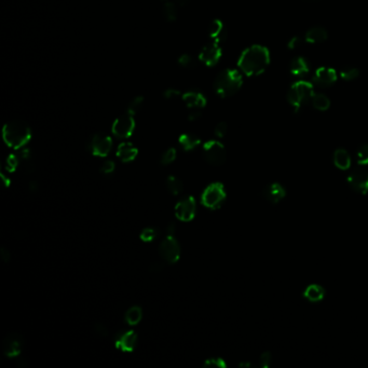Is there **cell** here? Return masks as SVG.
<instances>
[{"mask_svg": "<svg viewBox=\"0 0 368 368\" xmlns=\"http://www.w3.org/2000/svg\"><path fill=\"white\" fill-rule=\"evenodd\" d=\"M270 54L267 47L252 46L243 51L239 58V67L246 76H258L269 66Z\"/></svg>", "mask_w": 368, "mask_h": 368, "instance_id": "6da1fadb", "label": "cell"}, {"mask_svg": "<svg viewBox=\"0 0 368 368\" xmlns=\"http://www.w3.org/2000/svg\"><path fill=\"white\" fill-rule=\"evenodd\" d=\"M3 140L13 149H21L32 138V131L28 124L23 120H12L3 127Z\"/></svg>", "mask_w": 368, "mask_h": 368, "instance_id": "7a4b0ae2", "label": "cell"}, {"mask_svg": "<svg viewBox=\"0 0 368 368\" xmlns=\"http://www.w3.org/2000/svg\"><path fill=\"white\" fill-rule=\"evenodd\" d=\"M242 76L237 70L225 69L221 71L214 81V90L218 96L227 98L233 96L242 87Z\"/></svg>", "mask_w": 368, "mask_h": 368, "instance_id": "3957f363", "label": "cell"}, {"mask_svg": "<svg viewBox=\"0 0 368 368\" xmlns=\"http://www.w3.org/2000/svg\"><path fill=\"white\" fill-rule=\"evenodd\" d=\"M314 95L313 86L310 82L298 81L294 83L287 93L288 103L294 107L295 112H298L304 105L311 100Z\"/></svg>", "mask_w": 368, "mask_h": 368, "instance_id": "277c9868", "label": "cell"}, {"mask_svg": "<svg viewBox=\"0 0 368 368\" xmlns=\"http://www.w3.org/2000/svg\"><path fill=\"white\" fill-rule=\"evenodd\" d=\"M226 200V191L221 183H213L206 187L202 193L201 202L204 206L211 210H217L223 205Z\"/></svg>", "mask_w": 368, "mask_h": 368, "instance_id": "5b68a950", "label": "cell"}, {"mask_svg": "<svg viewBox=\"0 0 368 368\" xmlns=\"http://www.w3.org/2000/svg\"><path fill=\"white\" fill-rule=\"evenodd\" d=\"M203 158L205 161L213 166H221L226 162L227 152L226 148L218 140H210L203 146Z\"/></svg>", "mask_w": 368, "mask_h": 368, "instance_id": "8992f818", "label": "cell"}, {"mask_svg": "<svg viewBox=\"0 0 368 368\" xmlns=\"http://www.w3.org/2000/svg\"><path fill=\"white\" fill-rule=\"evenodd\" d=\"M159 255L165 263H177L181 257V246L173 235H169L161 242L159 246Z\"/></svg>", "mask_w": 368, "mask_h": 368, "instance_id": "52a82bcc", "label": "cell"}, {"mask_svg": "<svg viewBox=\"0 0 368 368\" xmlns=\"http://www.w3.org/2000/svg\"><path fill=\"white\" fill-rule=\"evenodd\" d=\"M87 147L94 156L106 157L112 148V140L108 135L104 133H96L91 136Z\"/></svg>", "mask_w": 368, "mask_h": 368, "instance_id": "ba28073f", "label": "cell"}, {"mask_svg": "<svg viewBox=\"0 0 368 368\" xmlns=\"http://www.w3.org/2000/svg\"><path fill=\"white\" fill-rule=\"evenodd\" d=\"M135 128V122L133 115L130 112L121 115L116 119V121L112 124V133L118 138H128L133 134Z\"/></svg>", "mask_w": 368, "mask_h": 368, "instance_id": "9c48e42d", "label": "cell"}, {"mask_svg": "<svg viewBox=\"0 0 368 368\" xmlns=\"http://www.w3.org/2000/svg\"><path fill=\"white\" fill-rule=\"evenodd\" d=\"M347 182L355 192L362 195L368 193V171L364 169H355L349 174Z\"/></svg>", "mask_w": 368, "mask_h": 368, "instance_id": "30bf717a", "label": "cell"}, {"mask_svg": "<svg viewBox=\"0 0 368 368\" xmlns=\"http://www.w3.org/2000/svg\"><path fill=\"white\" fill-rule=\"evenodd\" d=\"M24 347V339L20 334L12 332L4 338L2 341V351L8 358L19 356Z\"/></svg>", "mask_w": 368, "mask_h": 368, "instance_id": "8fae6325", "label": "cell"}, {"mask_svg": "<svg viewBox=\"0 0 368 368\" xmlns=\"http://www.w3.org/2000/svg\"><path fill=\"white\" fill-rule=\"evenodd\" d=\"M195 200L192 197H187L178 202L175 206V215L182 222L192 221L195 215Z\"/></svg>", "mask_w": 368, "mask_h": 368, "instance_id": "7c38bea8", "label": "cell"}, {"mask_svg": "<svg viewBox=\"0 0 368 368\" xmlns=\"http://www.w3.org/2000/svg\"><path fill=\"white\" fill-rule=\"evenodd\" d=\"M222 57V49L217 43L206 45L201 50L199 58L206 66H214Z\"/></svg>", "mask_w": 368, "mask_h": 368, "instance_id": "4fadbf2b", "label": "cell"}, {"mask_svg": "<svg viewBox=\"0 0 368 368\" xmlns=\"http://www.w3.org/2000/svg\"><path fill=\"white\" fill-rule=\"evenodd\" d=\"M138 343V335L133 330L119 332L116 338V348L123 352H132Z\"/></svg>", "mask_w": 368, "mask_h": 368, "instance_id": "5bb4252c", "label": "cell"}, {"mask_svg": "<svg viewBox=\"0 0 368 368\" xmlns=\"http://www.w3.org/2000/svg\"><path fill=\"white\" fill-rule=\"evenodd\" d=\"M313 81L319 87L328 88L337 81V73L335 69L329 67H320L314 74Z\"/></svg>", "mask_w": 368, "mask_h": 368, "instance_id": "9a60e30c", "label": "cell"}, {"mask_svg": "<svg viewBox=\"0 0 368 368\" xmlns=\"http://www.w3.org/2000/svg\"><path fill=\"white\" fill-rule=\"evenodd\" d=\"M263 195L267 201L270 202V203L277 204L278 202H281L285 198V195H286V190H285V188L281 184L273 183L264 189Z\"/></svg>", "mask_w": 368, "mask_h": 368, "instance_id": "2e32d148", "label": "cell"}, {"mask_svg": "<svg viewBox=\"0 0 368 368\" xmlns=\"http://www.w3.org/2000/svg\"><path fill=\"white\" fill-rule=\"evenodd\" d=\"M183 100L191 110H200L206 105L204 95L197 90H191L183 94Z\"/></svg>", "mask_w": 368, "mask_h": 368, "instance_id": "e0dca14e", "label": "cell"}, {"mask_svg": "<svg viewBox=\"0 0 368 368\" xmlns=\"http://www.w3.org/2000/svg\"><path fill=\"white\" fill-rule=\"evenodd\" d=\"M210 37L214 40V43L222 44L227 38V29H226L224 23L219 20H214L209 28Z\"/></svg>", "mask_w": 368, "mask_h": 368, "instance_id": "ac0fdd59", "label": "cell"}, {"mask_svg": "<svg viewBox=\"0 0 368 368\" xmlns=\"http://www.w3.org/2000/svg\"><path fill=\"white\" fill-rule=\"evenodd\" d=\"M138 148L133 146L131 142H122L121 145H119L117 150L118 158L124 163L133 161L136 156H138Z\"/></svg>", "mask_w": 368, "mask_h": 368, "instance_id": "d6986e66", "label": "cell"}, {"mask_svg": "<svg viewBox=\"0 0 368 368\" xmlns=\"http://www.w3.org/2000/svg\"><path fill=\"white\" fill-rule=\"evenodd\" d=\"M328 33L324 27L316 26L306 33V41L309 44H321L327 39Z\"/></svg>", "mask_w": 368, "mask_h": 368, "instance_id": "ffe728a7", "label": "cell"}, {"mask_svg": "<svg viewBox=\"0 0 368 368\" xmlns=\"http://www.w3.org/2000/svg\"><path fill=\"white\" fill-rule=\"evenodd\" d=\"M289 70H290V73H292V75L294 76L304 77L309 73L310 66H309L306 58L301 57V56H297L293 59L292 63H290Z\"/></svg>", "mask_w": 368, "mask_h": 368, "instance_id": "44dd1931", "label": "cell"}, {"mask_svg": "<svg viewBox=\"0 0 368 368\" xmlns=\"http://www.w3.org/2000/svg\"><path fill=\"white\" fill-rule=\"evenodd\" d=\"M304 297L311 302L322 301L325 297V289L318 284H311L305 289Z\"/></svg>", "mask_w": 368, "mask_h": 368, "instance_id": "7402d4cb", "label": "cell"}, {"mask_svg": "<svg viewBox=\"0 0 368 368\" xmlns=\"http://www.w3.org/2000/svg\"><path fill=\"white\" fill-rule=\"evenodd\" d=\"M334 163L336 168L339 170L347 171L351 166V157H350L349 152L346 149L342 148H338V149L334 152Z\"/></svg>", "mask_w": 368, "mask_h": 368, "instance_id": "603a6c76", "label": "cell"}, {"mask_svg": "<svg viewBox=\"0 0 368 368\" xmlns=\"http://www.w3.org/2000/svg\"><path fill=\"white\" fill-rule=\"evenodd\" d=\"M178 141H180V145L183 147L184 150L190 151L199 146L200 138L194 134H183L181 135Z\"/></svg>", "mask_w": 368, "mask_h": 368, "instance_id": "cb8c5ba5", "label": "cell"}, {"mask_svg": "<svg viewBox=\"0 0 368 368\" xmlns=\"http://www.w3.org/2000/svg\"><path fill=\"white\" fill-rule=\"evenodd\" d=\"M178 4L175 1H166L163 5V16L168 22H174L178 16Z\"/></svg>", "mask_w": 368, "mask_h": 368, "instance_id": "d4e9b609", "label": "cell"}, {"mask_svg": "<svg viewBox=\"0 0 368 368\" xmlns=\"http://www.w3.org/2000/svg\"><path fill=\"white\" fill-rule=\"evenodd\" d=\"M142 318V310L141 308L138 306H133L131 307L129 310L126 312L124 316V320L129 325H136L140 322Z\"/></svg>", "mask_w": 368, "mask_h": 368, "instance_id": "484cf974", "label": "cell"}, {"mask_svg": "<svg viewBox=\"0 0 368 368\" xmlns=\"http://www.w3.org/2000/svg\"><path fill=\"white\" fill-rule=\"evenodd\" d=\"M311 102L314 108L320 111H326L330 107V100L325 94H314Z\"/></svg>", "mask_w": 368, "mask_h": 368, "instance_id": "4316f807", "label": "cell"}, {"mask_svg": "<svg viewBox=\"0 0 368 368\" xmlns=\"http://www.w3.org/2000/svg\"><path fill=\"white\" fill-rule=\"evenodd\" d=\"M166 188H168L171 194L177 195L182 192L183 183L180 178H177L176 176H170L168 180H166Z\"/></svg>", "mask_w": 368, "mask_h": 368, "instance_id": "83f0119b", "label": "cell"}, {"mask_svg": "<svg viewBox=\"0 0 368 368\" xmlns=\"http://www.w3.org/2000/svg\"><path fill=\"white\" fill-rule=\"evenodd\" d=\"M360 76V70L352 66H347L343 67L340 70V77L346 81H352L355 80Z\"/></svg>", "mask_w": 368, "mask_h": 368, "instance_id": "f1b7e54d", "label": "cell"}, {"mask_svg": "<svg viewBox=\"0 0 368 368\" xmlns=\"http://www.w3.org/2000/svg\"><path fill=\"white\" fill-rule=\"evenodd\" d=\"M144 106V97L142 96H136L131 100V103L128 106V112H130L131 115H135L141 109V107Z\"/></svg>", "mask_w": 368, "mask_h": 368, "instance_id": "f546056e", "label": "cell"}, {"mask_svg": "<svg viewBox=\"0 0 368 368\" xmlns=\"http://www.w3.org/2000/svg\"><path fill=\"white\" fill-rule=\"evenodd\" d=\"M356 159L360 165H367L368 164V144L362 145L358 152H356Z\"/></svg>", "mask_w": 368, "mask_h": 368, "instance_id": "4dcf8cb0", "label": "cell"}, {"mask_svg": "<svg viewBox=\"0 0 368 368\" xmlns=\"http://www.w3.org/2000/svg\"><path fill=\"white\" fill-rule=\"evenodd\" d=\"M176 159V149L175 148H169L161 157V160H160V163L162 165H169L172 162H174Z\"/></svg>", "mask_w": 368, "mask_h": 368, "instance_id": "1f68e13d", "label": "cell"}, {"mask_svg": "<svg viewBox=\"0 0 368 368\" xmlns=\"http://www.w3.org/2000/svg\"><path fill=\"white\" fill-rule=\"evenodd\" d=\"M158 235V231L154 228H145L140 232V239L144 242H151L156 239Z\"/></svg>", "mask_w": 368, "mask_h": 368, "instance_id": "d6a6232c", "label": "cell"}, {"mask_svg": "<svg viewBox=\"0 0 368 368\" xmlns=\"http://www.w3.org/2000/svg\"><path fill=\"white\" fill-rule=\"evenodd\" d=\"M204 367H219V368H224L227 365H226L225 361L222 360V359H218V358H213V359H207L204 364H203Z\"/></svg>", "mask_w": 368, "mask_h": 368, "instance_id": "836d02e7", "label": "cell"}, {"mask_svg": "<svg viewBox=\"0 0 368 368\" xmlns=\"http://www.w3.org/2000/svg\"><path fill=\"white\" fill-rule=\"evenodd\" d=\"M19 161H21V159H20L19 156H17V153L16 154H11V156H9L8 159H7V164H8L9 171H11V172L14 171L17 168V165H19Z\"/></svg>", "mask_w": 368, "mask_h": 368, "instance_id": "e575fe53", "label": "cell"}, {"mask_svg": "<svg viewBox=\"0 0 368 368\" xmlns=\"http://www.w3.org/2000/svg\"><path fill=\"white\" fill-rule=\"evenodd\" d=\"M272 363V356H271V353L270 352H265L261 354L260 359H259V366L260 367H264V368H267L269 367Z\"/></svg>", "mask_w": 368, "mask_h": 368, "instance_id": "d590c367", "label": "cell"}, {"mask_svg": "<svg viewBox=\"0 0 368 368\" xmlns=\"http://www.w3.org/2000/svg\"><path fill=\"white\" fill-rule=\"evenodd\" d=\"M227 131H228L227 123H226V122H219L217 124V126H216L215 131H214V132H215V135L217 136V138H224V136L226 134H227Z\"/></svg>", "mask_w": 368, "mask_h": 368, "instance_id": "8d00e7d4", "label": "cell"}, {"mask_svg": "<svg viewBox=\"0 0 368 368\" xmlns=\"http://www.w3.org/2000/svg\"><path fill=\"white\" fill-rule=\"evenodd\" d=\"M178 64H180L183 67H190L193 64V59L188 54H183L182 56H180V58H178Z\"/></svg>", "mask_w": 368, "mask_h": 368, "instance_id": "74e56055", "label": "cell"}, {"mask_svg": "<svg viewBox=\"0 0 368 368\" xmlns=\"http://www.w3.org/2000/svg\"><path fill=\"white\" fill-rule=\"evenodd\" d=\"M163 95L166 99H175L178 96H181V92L176 90V89H168V90L164 91Z\"/></svg>", "mask_w": 368, "mask_h": 368, "instance_id": "f35d334b", "label": "cell"}, {"mask_svg": "<svg viewBox=\"0 0 368 368\" xmlns=\"http://www.w3.org/2000/svg\"><path fill=\"white\" fill-rule=\"evenodd\" d=\"M94 330L95 332H96L97 335L102 336V337H106L107 335H108V329H107L106 326L102 323H96L94 325Z\"/></svg>", "mask_w": 368, "mask_h": 368, "instance_id": "ab89813d", "label": "cell"}, {"mask_svg": "<svg viewBox=\"0 0 368 368\" xmlns=\"http://www.w3.org/2000/svg\"><path fill=\"white\" fill-rule=\"evenodd\" d=\"M100 170H102V172L104 174H110L114 172L115 170V163L110 161V160H108V161L104 162V164L102 165V168H100Z\"/></svg>", "mask_w": 368, "mask_h": 368, "instance_id": "60d3db41", "label": "cell"}, {"mask_svg": "<svg viewBox=\"0 0 368 368\" xmlns=\"http://www.w3.org/2000/svg\"><path fill=\"white\" fill-rule=\"evenodd\" d=\"M0 255H1V258L2 260L4 261V263H8V261H10V258H11V253L9 249L5 247V246H2L1 249H0Z\"/></svg>", "mask_w": 368, "mask_h": 368, "instance_id": "b9f144b4", "label": "cell"}, {"mask_svg": "<svg viewBox=\"0 0 368 368\" xmlns=\"http://www.w3.org/2000/svg\"><path fill=\"white\" fill-rule=\"evenodd\" d=\"M299 45H300V38L299 37H293L292 39L288 41L287 46H288V49L294 50V49H296V47H298Z\"/></svg>", "mask_w": 368, "mask_h": 368, "instance_id": "7bdbcfd3", "label": "cell"}, {"mask_svg": "<svg viewBox=\"0 0 368 368\" xmlns=\"http://www.w3.org/2000/svg\"><path fill=\"white\" fill-rule=\"evenodd\" d=\"M200 117H201L200 110H192L191 112H190V115H189V120L190 121H194V120H197V119H199Z\"/></svg>", "mask_w": 368, "mask_h": 368, "instance_id": "ee69618b", "label": "cell"}, {"mask_svg": "<svg viewBox=\"0 0 368 368\" xmlns=\"http://www.w3.org/2000/svg\"><path fill=\"white\" fill-rule=\"evenodd\" d=\"M162 269H163V266H162V264H160V263L152 264L150 266V271L151 272H159V271H161Z\"/></svg>", "mask_w": 368, "mask_h": 368, "instance_id": "f6af8a7d", "label": "cell"}, {"mask_svg": "<svg viewBox=\"0 0 368 368\" xmlns=\"http://www.w3.org/2000/svg\"><path fill=\"white\" fill-rule=\"evenodd\" d=\"M29 190H31V192H33V193L37 191V190H38V183L35 182V181L31 182V184H29Z\"/></svg>", "mask_w": 368, "mask_h": 368, "instance_id": "bcb514c9", "label": "cell"}, {"mask_svg": "<svg viewBox=\"0 0 368 368\" xmlns=\"http://www.w3.org/2000/svg\"><path fill=\"white\" fill-rule=\"evenodd\" d=\"M175 232V225L174 224H170L168 227V233L169 235H173Z\"/></svg>", "mask_w": 368, "mask_h": 368, "instance_id": "7dc6e473", "label": "cell"}, {"mask_svg": "<svg viewBox=\"0 0 368 368\" xmlns=\"http://www.w3.org/2000/svg\"><path fill=\"white\" fill-rule=\"evenodd\" d=\"M1 177H2V181H3V183H4V186H5V187H8V186L10 185V181H8V180H7V177H5L3 174H1Z\"/></svg>", "mask_w": 368, "mask_h": 368, "instance_id": "c3c4849f", "label": "cell"}]
</instances>
